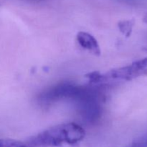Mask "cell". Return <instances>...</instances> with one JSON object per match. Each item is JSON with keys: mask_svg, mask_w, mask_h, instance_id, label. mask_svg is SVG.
I'll use <instances>...</instances> for the list:
<instances>
[{"mask_svg": "<svg viewBox=\"0 0 147 147\" xmlns=\"http://www.w3.org/2000/svg\"><path fill=\"white\" fill-rule=\"evenodd\" d=\"M105 76L111 78L128 80L141 76H147V57L134 62L126 67L112 70Z\"/></svg>", "mask_w": 147, "mask_h": 147, "instance_id": "cell-2", "label": "cell"}, {"mask_svg": "<svg viewBox=\"0 0 147 147\" xmlns=\"http://www.w3.org/2000/svg\"><path fill=\"white\" fill-rule=\"evenodd\" d=\"M0 147H28L27 144L14 139H0Z\"/></svg>", "mask_w": 147, "mask_h": 147, "instance_id": "cell-4", "label": "cell"}, {"mask_svg": "<svg viewBox=\"0 0 147 147\" xmlns=\"http://www.w3.org/2000/svg\"><path fill=\"white\" fill-rule=\"evenodd\" d=\"M76 39L78 44L85 50L94 55H100V48L96 39L89 33L86 32H80L77 34Z\"/></svg>", "mask_w": 147, "mask_h": 147, "instance_id": "cell-3", "label": "cell"}, {"mask_svg": "<svg viewBox=\"0 0 147 147\" xmlns=\"http://www.w3.org/2000/svg\"><path fill=\"white\" fill-rule=\"evenodd\" d=\"M134 25V22L128 20V21H123L120 22L119 23V28L120 29L121 32L123 34H126V36L130 35L131 32L132 27Z\"/></svg>", "mask_w": 147, "mask_h": 147, "instance_id": "cell-5", "label": "cell"}, {"mask_svg": "<svg viewBox=\"0 0 147 147\" xmlns=\"http://www.w3.org/2000/svg\"><path fill=\"white\" fill-rule=\"evenodd\" d=\"M130 147H147V134L136 139Z\"/></svg>", "mask_w": 147, "mask_h": 147, "instance_id": "cell-6", "label": "cell"}, {"mask_svg": "<svg viewBox=\"0 0 147 147\" xmlns=\"http://www.w3.org/2000/svg\"><path fill=\"white\" fill-rule=\"evenodd\" d=\"M86 136L85 130L75 123L59 124L49 128L28 141V147H54L75 144L83 140Z\"/></svg>", "mask_w": 147, "mask_h": 147, "instance_id": "cell-1", "label": "cell"}]
</instances>
